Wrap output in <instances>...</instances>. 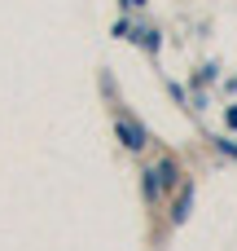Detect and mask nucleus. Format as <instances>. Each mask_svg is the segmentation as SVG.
I'll return each instance as SVG.
<instances>
[{
    "label": "nucleus",
    "mask_w": 237,
    "mask_h": 251,
    "mask_svg": "<svg viewBox=\"0 0 237 251\" xmlns=\"http://www.w3.org/2000/svg\"><path fill=\"white\" fill-rule=\"evenodd\" d=\"M119 137H123V146H132V150H141V146H145V132H141L132 119H119Z\"/></svg>",
    "instance_id": "nucleus-1"
},
{
    "label": "nucleus",
    "mask_w": 237,
    "mask_h": 251,
    "mask_svg": "<svg viewBox=\"0 0 237 251\" xmlns=\"http://www.w3.org/2000/svg\"><path fill=\"white\" fill-rule=\"evenodd\" d=\"M128 4H145V0H128Z\"/></svg>",
    "instance_id": "nucleus-2"
}]
</instances>
